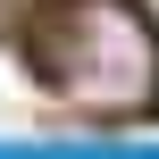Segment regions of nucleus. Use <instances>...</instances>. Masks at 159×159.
<instances>
[{
    "instance_id": "obj_1",
    "label": "nucleus",
    "mask_w": 159,
    "mask_h": 159,
    "mask_svg": "<svg viewBox=\"0 0 159 159\" xmlns=\"http://www.w3.org/2000/svg\"><path fill=\"white\" fill-rule=\"evenodd\" d=\"M50 84L75 92V101H101V109H126L143 101L159 75V50H151V25L143 8L126 0H67L59 25H50V50H42Z\"/></svg>"
},
{
    "instance_id": "obj_2",
    "label": "nucleus",
    "mask_w": 159,
    "mask_h": 159,
    "mask_svg": "<svg viewBox=\"0 0 159 159\" xmlns=\"http://www.w3.org/2000/svg\"><path fill=\"white\" fill-rule=\"evenodd\" d=\"M151 8H159V0H151Z\"/></svg>"
}]
</instances>
